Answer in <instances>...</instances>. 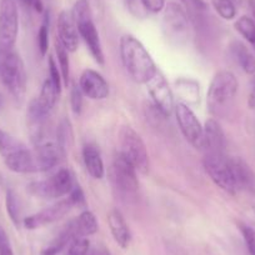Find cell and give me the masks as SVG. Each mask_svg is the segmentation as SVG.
I'll return each instance as SVG.
<instances>
[{"instance_id": "cell-1", "label": "cell", "mask_w": 255, "mask_h": 255, "mask_svg": "<svg viewBox=\"0 0 255 255\" xmlns=\"http://www.w3.org/2000/svg\"><path fill=\"white\" fill-rule=\"evenodd\" d=\"M120 56L125 69L130 77L140 84H146L158 73L156 65L145 46L133 35L120 39Z\"/></svg>"}, {"instance_id": "cell-2", "label": "cell", "mask_w": 255, "mask_h": 255, "mask_svg": "<svg viewBox=\"0 0 255 255\" xmlns=\"http://www.w3.org/2000/svg\"><path fill=\"white\" fill-rule=\"evenodd\" d=\"M238 80L229 70H220L214 75L208 89L207 104L210 114L222 117L229 110L237 97Z\"/></svg>"}, {"instance_id": "cell-3", "label": "cell", "mask_w": 255, "mask_h": 255, "mask_svg": "<svg viewBox=\"0 0 255 255\" xmlns=\"http://www.w3.org/2000/svg\"><path fill=\"white\" fill-rule=\"evenodd\" d=\"M0 79L15 99L24 97L26 74L23 61L15 51H0Z\"/></svg>"}, {"instance_id": "cell-4", "label": "cell", "mask_w": 255, "mask_h": 255, "mask_svg": "<svg viewBox=\"0 0 255 255\" xmlns=\"http://www.w3.org/2000/svg\"><path fill=\"white\" fill-rule=\"evenodd\" d=\"M72 14L78 25L80 36L88 45L92 55L94 56L98 63L103 64L104 63V54H103L102 43H100L97 28L93 23L92 13H90L89 4L87 0H78L73 8Z\"/></svg>"}, {"instance_id": "cell-5", "label": "cell", "mask_w": 255, "mask_h": 255, "mask_svg": "<svg viewBox=\"0 0 255 255\" xmlns=\"http://www.w3.org/2000/svg\"><path fill=\"white\" fill-rule=\"evenodd\" d=\"M120 153L130 161L136 171L145 174L149 169V156L141 136L130 127H123L119 133Z\"/></svg>"}, {"instance_id": "cell-6", "label": "cell", "mask_w": 255, "mask_h": 255, "mask_svg": "<svg viewBox=\"0 0 255 255\" xmlns=\"http://www.w3.org/2000/svg\"><path fill=\"white\" fill-rule=\"evenodd\" d=\"M204 168L210 179L219 188L230 194L237 193L238 189L230 168V156H228L227 153H205Z\"/></svg>"}, {"instance_id": "cell-7", "label": "cell", "mask_w": 255, "mask_h": 255, "mask_svg": "<svg viewBox=\"0 0 255 255\" xmlns=\"http://www.w3.org/2000/svg\"><path fill=\"white\" fill-rule=\"evenodd\" d=\"M19 15L15 0L0 3V51L13 50L18 38Z\"/></svg>"}, {"instance_id": "cell-8", "label": "cell", "mask_w": 255, "mask_h": 255, "mask_svg": "<svg viewBox=\"0 0 255 255\" xmlns=\"http://www.w3.org/2000/svg\"><path fill=\"white\" fill-rule=\"evenodd\" d=\"M73 188V178L67 169H60L46 180L38 181L30 185L31 193L44 199L61 198L69 194Z\"/></svg>"}, {"instance_id": "cell-9", "label": "cell", "mask_w": 255, "mask_h": 255, "mask_svg": "<svg viewBox=\"0 0 255 255\" xmlns=\"http://www.w3.org/2000/svg\"><path fill=\"white\" fill-rule=\"evenodd\" d=\"M164 30L174 44L185 43L189 38V19L185 10L176 3H169L164 13Z\"/></svg>"}, {"instance_id": "cell-10", "label": "cell", "mask_w": 255, "mask_h": 255, "mask_svg": "<svg viewBox=\"0 0 255 255\" xmlns=\"http://www.w3.org/2000/svg\"><path fill=\"white\" fill-rule=\"evenodd\" d=\"M176 122L186 140L197 149H203L204 145V128L200 124L197 115L186 104L179 103L175 108Z\"/></svg>"}, {"instance_id": "cell-11", "label": "cell", "mask_w": 255, "mask_h": 255, "mask_svg": "<svg viewBox=\"0 0 255 255\" xmlns=\"http://www.w3.org/2000/svg\"><path fill=\"white\" fill-rule=\"evenodd\" d=\"M113 179L117 188L125 194H134L139 188L136 169L120 151L113 161Z\"/></svg>"}, {"instance_id": "cell-12", "label": "cell", "mask_w": 255, "mask_h": 255, "mask_svg": "<svg viewBox=\"0 0 255 255\" xmlns=\"http://www.w3.org/2000/svg\"><path fill=\"white\" fill-rule=\"evenodd\" d=\"M73 205L74 204H73L72 200H70L69 198H68V199L60 200V202H58L56 204L51 205V207L49 208H45V209L41 210V212L25 218L23 223L24 225H25L26 229H38V228L51 224V223L61 219L67 213H69V210L72 209Z\"/></svg>"}, {"instance_id": "cell-13", "label": "cell", "mask_w": 255, "mask_h": 255, "mask_svg": "<svg viewBox=\"0 0 255 255\" xmlns=\"http://www.w3.org/2000/svg\"><path fill=\"white\" fill-rule=\"evenodd\" d=\"M146 85L156 109L160 110L164 115L170 114L174 109V99L165 78L158 72L146 83Z\"/></svg>"}, {"instance_id": "cell-14", "label": "cell", "mask_w": 255, "mask_h": 255, "mask_svg": "<svg viewBox=\"0 0 255 255\" xmlns=\"http://www.w3.org/2000/svg\"><path fill=\"white\" fill-rule=\"evenodd\" d=\"M58 40L68 51H75L79 44V30L72 11H61L58 18Z\"/></svg>"}, {"instance_id": "cell-15", "label": "cell", "mask_w": 255, "mask_h": 255, "mask_svg": "<svg viewBox=\"0 0 255 255\" xmlns=\"http://www.w3.org/2000/svg\"><path fill=\"white\" fill-rule=\"evenodd\" d=\"M79 88L85 97L93 100H103L109 95V85L98 72L87 69L80 77Z\"/></svg>"}, {"instance_id": "cell-16", "label": "cell", "mask_w": 255, "mask_h": 255, "mask_svg": "<svg viewBox=\"0 0 255 255\" xmlns=\"http://www.w3.org/2000/svg\"><path fill=\"white\" fill-rule=\"evenodd\" d=\"M64 149L59 145V143L54 141H41L36 145L33 151L35 156L36 168L38 171H46L49 169L58 165L63 156Z\"/></svg>"}, {"instance_id": "cell-17", "label": "cell", "mask_w": 255, "mask_h": 255, "mask_svg": "<svg viewBox=\"0 0 255 255\" xmlns=\"http://www.w3.org/2000/svg\"><path fill=\"white\" fill-rule=\"evenodd\" d=\"M230 168L238 190H244L255 195V173L247 161L238 156L230 158Z\"/></svg>"}, {"instance_id": "cell-18", "label": "cell", "mask_w": 255, "mask_h": 255, "mask_svg": "<svg viewBox=\"0 0 255 255\" xmlns=\"http://www.w3.org/2000/svg\"><path fill=\"white\" fill-rule=\"evenodd\" d=\"M204 145L205 153H225L227 139L222 127L215 119L210 118L205 122L204 127Z\"/></svg>"}, {"instance_id": "cell-19", "label": "cell", "mask_w": 255, "mask_h": 255, "mask_svg": "<svg viewBox=\"0 0 255 255\" xmlns=\"http://www.w3.org/2000/svg\"><path fill=\"white\" fill-rule=\"evenodd\" d=\"M108 223H109V228L113 238L118 243V245L122 247L123 249L129 247V243H130V230H129V227H128L122 213L117 209L112 210L109 215H108Z\"/></svg>"}, {"instance_id": "cell-20", "label": "cell", "mask_w": 255, "mask_h": 255, "mask_svg": "<svg viewBox=\"0 0 255 255\" xmlns=\"http://www.w3.org/2000/svg\"><path fill=\"white\" fill-rule=\"evenodd\" d=\"M4 161H5V165L11 171H15V173H34V171H38L34 153L29 150L26 146L19 150L18 153L5 158Z\"/></svg>"}, {"instance_id": "cell-21", "label": "cell", "mask_w": 255, "mask_h": 255, "mask_svg": "<svg viewBox=\"0 0 255 255\" xmlns=\"http://www.w3.org/2000/svg\"><path fill=\"white\" fill-rule=\"evenodd\" d=\"M83 159L88 173L94 179H102L104 176V163L100 151L94 144H87L83 149Z\"/></svg>"}, {"instance_id": "cell-22", "label": "cell", "mask_w": 255, "mask_h": 255, "mask_svg": "<svg viewBox=\"0 0 255 255\" xmlns=\"http://www.w3.org/2000/svg\"><path fill=\"white\" fill-rule=\"evenodd\" d=\"M77 237V230H75V223L70 222L69 224L65 227V229L45 248V249L41 252V255H56L67 247L68 244H70L74 238Z\"/></svg>"}, {"instance_id": "cell-23", "label": "cell", "mask_w": 255, "mask_h": 255, "mask_svg": "<svg viewBox=\"0 0 255 255\" xmlns=\"http://www.w3.org/2000/svg\"><path fill=\"white\" fill-rule=\"evenodd\" d=\"M59 94H60V92L56 89L55 85L53 84V82L48 78V79L44 82L40 95H39L38 99H35L39 109H40L46 117H48V115L50 114L51 110H53L54 105H55L56 100H58Z\"/></svg>"}, {"instance_id": "cell-24", "label": "cell", "mask_w": 255, "mask_h": 255, "mask_svg": "<svg viewBox=\"0 0 255 255\" xmlns=\"http://www.w3.org/2000/svg\"><path fill=\"white\" fill-rule=\"evenodd\" d=\"M233 54H234L235 59L239 63L240 67L243 68L245 73L248 74H254L255 73V56L253 55L252 51L244 45V44L237 43L233 44L232 46Z\"/></svg>"}, {"instance_id": "cell-25", "label": "cell", "mask_w": 255, "mask_h": 255, "mask_svg": "<svg viewBox=\"0 0 255 255\" xmlns=\"http://www.w3.org/2000/svg\"><path fill=\"white\" fill-rule=\"evenodd\" d=\"M75 223V230H77V237H89L98 232V222L95 215L89 210H85L79 215Z\"/></svg>"}, {"instance_id": "cell-26", "label": "cell", "mask_w": 255, "mask_h": 255, "mask_svg": "<svg viewBox=\"0 0 255 255\" xmlns=\"http://www.w3.org/2000/svg\"><path fill=\"white\" fill-rule=\"evenodd\" d=\"M24 148H25V145L20 143L18 139L11 136L3 129H0V155L3 156V159L18 153L19 150Z\"/></svg>"}, {"instance_id": "cell-27", "label": "cell", "mask_w": 255, "mask_h": 255, "mask_svg": "<svg viewBox=\"0 0 255 255\" xmlns=\"http://www.w3.org/2000/svg\"><path fill=\"white\" fill-rule=\"evenodd\" d=\"M235 29L239 31L240 35L247 39L255 51V21L247 15L240 16L235 21Z\"/></svg>"}, {"instance_id": "cell-28", "label": "cell", "mask_w": 255, "mask_h": 255, "mask_svg": "<svg viewBox=\"0 0 255 255\" xmlns=\"http://www.w3.org/2000/svg\"><path fill=\"white\" fill-rule=\"evenodd\" d=\"M6 212H8L11 222H13L16 227H19V224H20L21 222L20 202H19L18 195H16L13 190H9L8 193H6Z\"/></svg>"}, {"instance_id": "cell-29", "label": "cell", "mask_w": 255, "mask_h": 255, "mask_svg": "<svg viewBox=\"0 0 255 255\" xmlns=\"http://www.w3.org/2000/svg\"><path fill=\"white\" fill-rule=\"evenodd\" d=\"M55 51L56 55H58V61H59V69H60L61 77H63L64 84L68 85L69 83V56H68V53L69 51L61 45L60 41L56 39L55 41Z\"/></svg>"}, {"instance_id": "cell-30", "label": "cell", "mask_w": 255, "mask_h": 255, "mask_svg": "<svg viewBox=\"0 0 255 255\" xmlns=\"http://www.w3.org/2000/svg\"><path fill=\"white\" fill-rule=\"evenodd\" d=\"M217 13L225 20H232L237 15V8L233 0H212Z\"/></svg>"}, {"instance_id": "cell-31", "label": "cell", "mask_w": 255, "mask_h": 255, "mask_svg": "<svg viewBox=\"0 0 255 255\" xmlns=\"http://www.w3.org/2000/svg\"><path fill=\"white\" fill-rule=\"evenodd\" d=\"M90 250V243L85 237H75L70 242L68 255H88Z\"/></svg>"}, {"instance_id": "cell-32", "label": "cell", "mask_w": 255, "mask_h": 255, "mask_svg": "<svg viewBox=\"0 0 255 255\" xmlns=\"http://www.w3.org/2000/svg\"><path fill=\"white\" fill-rule=\"evenodd\" d=\"M49 79L53 82L56 89L61 92V82H63V77H61L60 69L58 68V64L54 61V58H49Z\"/></svg>"}, {"instance_id": "cell-33", "label": "cell", "mask_w": 255, "mask_h": 255, "mask_svg": "<svg viewBox=\"0 0 255 255\" xmlns=\"http://www.w3.org/2000/svg\"><path fill=\"white\" fill-rule=\"evenodd\" d=\"M240 230H242V234L244 237L245 244H247L250 255H255V230L244 224L240 225Z\"/></svg>"}, {"instance_id": "cell-34", "label": "cell", "mask_w": 255, "mask_h": 255, "mask_svg": "<svg viewBox=\"0 0 255 255\" xmlns=\"http://www.w3.org/2000/svg\"><path fill=\"white\" fill-rule=\"evenodd\" d=\"M38 45H39V50H40L41 56H45V54L48 53V48H49V29H48V25H46V20L45 23L40 26V30H39Z\"/></svg>"}, {"instance_id": "cell-35", "label": "cell", "mask_w": 255, "mask_h": 255, "mask_svg": "<svg viewBox=\"0 0 255 255\" xmlns=\"http://www.w3.org/2000/svg\"><path fill=\"white\" fill-rule=\"evenodd\" d=\"M125 4H127V8L129 9V11L138 18L144 16L148 11L144 6L143 0H125Z\"/></svg>"}, {"instance_id": "cell-36", "label": "cell", "mask_w": 255, "mask_h": 255, "mask_svg": "<svg viewBox=\"0 0 255 255\" xmlns=\"http://www.w3.org/2000/svg\"><path fill=\"white\" fill-rule=\"evenodd\" d=\"M0 255H14L8 234L1 227H0Z\"/></svg>"}, {"instance_id": "cell-37", "label": "cell", "mask_w": 255, "mask_h": 255, "mask_svg": "<svg viewBox=\"0 0 255 255\" xmlns=\"http://www.w3.org/2000/svg\"><path fill=\"white\" fill-rule=\"evenodd\" d=\"M83 93L80 90L79 87H73L72 89V108H73V112L75 114H79L80 110H82V104H83Z\"/></svg>"}, {"instance_id": "cell-38", "label": "cell", "mask_w": 255, "mask_h": 255, "mask_svg": "<svg viewBox=\"0 0 255 255\" xmlns=\"http://www.w3.org/2000/svg\"><path fill=\"white\" fill-rule=\"evenodd\" d=\"M181 1L188 8V10L193 13H203L207 10V4L203 0H181Z\"/></svg>"}, {"instance_id": "cell-39", "label": "cell", "mask_w": 255, "mask_h": 255, "mask_svg": "<svg viewBox=\"0 0 255 255\" xmlns=\"http://www.w3.org/2000/svg\"><path fill=\"white\" fill-rule=\"evenodd\" d=\"M146 10L151 13H159L165 8V0H143Z\"/></svg>"}, {"instance_id": "cell-40", "label": "cell", "mask_w": 255, "mask_h": 255, "mask_svg": "<svg viewBox=\"0 0 255 255\" xmlns=\"http://www.w3.org/2000/svg\"><path fill=\"white\" fill-rule=\"evenodd\" d=\"M69 199L72 200L73 204H83L84 203V194H83L82 189L79 188V186H74V188L72 189V191L69 193Z\"/></svg>"}, {"instance_id": "cell-41", "label": "cell", "mask_w": 255, "mask_h": 255, "mask_svg": "<svg viewBox=\"0 0 255 255\" xmlns=\"http://www.w3.org/2000/svg\"><path fill=\"white\" fill-rule=\"evenodd\" d=\"M20 1L25 6L35 10L36 13H41L43 11V0H20Z\"/></svg>"}, {"instance_id": "cell-42", "label": "cell", "mask_w": 255, "mask_h": 255, "mask_svg": "<svg viewBox=\"0 0 255 255\" xmlns=\"http://www.w3.org/2000/svg\"><path fill=\"white\" fill-rule=\"evenodd\" d=\"M88 255H112L109 253V250H107L103 247H97L93 248V249L89 250V254Z\"/></svg>"}, {"instance_id": "cell-43", "label": "cell", "mask_w": 255, "mask_h": 255, "mask_svg": "<svg viewBox=\"0 0 255 255\" xmlns=\"http://www.w3.org/2000/svg\"><path fill=\"white\" fill-rule=\"evenodd\" d=\"M250 105H252V107H255V79L254 83H253L252 94H250Z\"/></svg>"}]
</instances>
